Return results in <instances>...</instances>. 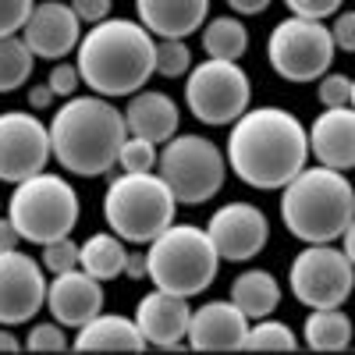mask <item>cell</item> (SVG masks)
<instances>
[{"instance_id": "cell-21", "label": "cell", "mask_w": 355, "mask_h": 355, "mask_svg": "<svg viewBox=\"0 0 355 355\" xmlns=\"http://www.w3.org/2000/svg\"><path fill=\"white\" fill-rule=\"evenodd\" d=\"M125 125H128V135H142V139L164 146L167 139L178 135L182 114H178V103L167 93H160V89H139V93L128 96Z\"/></svg>"}, {"instance_id": "cell-26", "label": "cell", "mask_w": 355, "mask_h": 355, "mask_svg": "<svg viewBox=\"0 0 355 355\" xmlns=\"http://www.w3.org/2000/svg\"><path fill=\"white\" fill-rule=\"evenodd\" d=\"M202 50H206V57H220V61H242V53L249 50L245 21L231 18V15L210 18L202 28Z\"/></svg>"}, {"instance_id": "cell-19", "label": "cell", "mask_w": 355, "mask_h": 355, "mask_svg": "<svg viewBox=\"0 0 355 355\" xmlns=\"http://www.w3.org/2000/svg\"><path fill=\"white\" fill-rule=\"evenodd\" d=\"M309 157L316 164L352 171L355 167V107H323V114L309 125Z\"/></svg>"}, {"instance_id": "cell-5", "label": "cell", "mask_w": 355, "mask_h": 355, "mask_svg": "<svg viewBox=\"0 0 355 355\" xmlns=\"http://www.w3.org/2000/svg\"><path fill=\"white\" fill-rule=\"evenodd\" d=\"M153 288L174 291L182 299H196L217 281L220 252L199 224H167L146 249Z\"/></svg>"}, {"instance_id": "cell-16", "label": "cell", "mask_w": 355, "mask_h": 355, "mask_svg": "<svg viewBox=\"0 0 355 355\" xmlns=\"http://www.w3.org/2000/svg\"><path fill=\"white\" fill-rule=\"evenodd\" d=\"M103 281H96L93 274H85L82 266L64 274H53L46 284V309L57 323H64L68 331H78L82 323H89L93 316L103 313Z\"/></svg>"}, {"instance_id": "cell-6", "label": "cell", "mask_w": 355, "mask_h": 355, "mask_svg": "<svg viewBox=\"0 0 355 355\" xmlns=\"http://www.w3.org/2000/svg\"><path fill=\"white\" fill-rule=\"evenodd\" d=\"M174 210L178 199L157 171H121L103 196L107 227L128 245H150L167 224H174Z\"/></svg>"}, {"instance_id": "cell-3", "label": "cell", "mask_w": 355, "mask_h": 355, "mask_svg": "<svg viewBox=\"0 0 355 355\" xmlns=\"http://www.w3.org/2000/svg\"><path fill=\"white\" fill-rule=\"evenodd\" d=\"M50 150L53 160L68 174L100 178L117 167L121 142L128 139L125 110L114 107L107 96H68L50 117Z\"/></svg>"}, {"instance_id": "cell-10", "label": "cell", "mask_w": 355, "mask_h": 355, "mask_svg": "<svg viewBox=\"0 0 355 355\" xmlns=\"http://www.w3.org/2000/svg\"><path fill=\"white\" fill-rule=\"evenodd\" d=\"M334 53H338V46H334L331 28L316 18L291 15V18L277 21L270 40H266V61H270V68L284 82H295V85L320 82L331 71Z\"/></svg>"}, {"instance_id": "cell-24", "label": "cell", "mask_w": 355, "mask_h": 355, "mask_svg": "<svg viewBox=\"0 0 355 355\" xmlns=\"http://www.w3.org/2000/svg\"><path fill=\"white\" fill-rule=\"evenodd\" d=\"M231 302L249 320L274 316V309L281 306V284L270 270H245L231 284Z\"/></svg>"}, {"instance_id": "cell-11", "label": "cell", "mask_w": 355, "mask_h": 355, "mask_svg": "<svg viewBox=\"0 0 355 355\" xmlns=\"http://www.w3.org/2000/svg\"><path fill=\"white\" fill-rule=\"evenodd\" d=\"M291 295L309 309H334L345 306L355 291V266L345 256V249H334V242L306 245L288 266Z\"/></svg>"}, {"instance_id": "cell-23", "label": "cell", "mask_w": 355, "mask_h": 355, "mask_svg": "<svg viewBox=\"0 0 355 355\" xmlns=\"http://www.w3.org/2000/svg\"><path fill=\"white\" fill-rule=\"evenodd\" d=\"M128 242L114 231H96L78 245V266L85 274H93L96 281H114L125 274V263H128Z\"/></svg>"}, {"instance_id": "cell-4", "label": "cell", "mask_w": 355, "mask_h": 355, "mask_svg": "<svg viewBox=\"0 0 355 355\" xmlns=\"http://www.w3.org/2000/svg\"><path fill=\"white\" fill-rule=\"evenodd\" d=\"M281 220L302 245L341 242V234L355 220V185L345 171L323 164L302 167L281 189Z\"/></svg>"}, {"instance_id": "cell-7", "label": "cell", "mask_w": 355, "mask_h": 355, "mask_svg": "<svg viewBox=\"0 0 355 355\" xmlns=\"http://www.w3.org/2000/svg\"><path fill=\"white\" fill-rule=\"evenodd\" d=\"M78 214H82V202L71 182H64L61 174H46V171L18 182L8 199V217L21 231V239L33 245L68 239L78 224Z\"/></svg>"}, {"instance_id": "cell-32", "label": "cell", "mask_w": 355, "mask_h": 355, "mask_svg": "<svg viewBox=\"0 0 355 355\" xmlns=\"http://www.w3.org/2000/svg\"><path fill=\"white\" fill-rule=\"evenodd\" d=\"M68 327L64 323H36L33 331H28V338H25V348L28 352H68V334H64Z\"/></svg>"}, {"instance_id": "cell-22", "label": "cell", "mask_w": 355, "mask_h": 355, "mask_svg": "<svg viewBox=\"0 0 355 355\" xmlns=\"http://www.w3.org/2000/svg\"><path fill=\"white\" fill-rule=\"evenodd\" d=\"M71 348L78 352H142L146 338L135 320L117 316V313H100L78 327Z\"/></svg>"}, {"instance_id": "cell-38", "label": "cell", "mask_w": 355, "mask_h": 355, "mask_svg": "<svg viewBox=\"0 0 355 355\" xmlns=\"http://www.w3.org/2000/svg\"><path fill=\"white\" fill-rule=\"evenodd\" d=\"M71 8H75V15L82 18V25H96V21L110 18L114 0H71Z\"/></svg>"}, {"instance_id": "cell-44", "label": "cell", "mask_w": 355, "mask_h": 355, "mask_svg": "<svg viewBox=\"0 0 355 355\" xmlns=\"http://www.w3.org/2000/svg\"><path fill=\"white\" fill-rule=\"evenodd\" d=\"M21 341L11 334V327H0V352H18Z\"/></svg>"}, {"instance_id": "cell-35", "label": "cell", "mask_w": 355, "mask_h": 355, "mask_svg": "<svg viewBox=\"0 0 355 355\" xmlns=\"http://www.w3.org/2000/svg\"><path fill=\"white\" fill-rule=\"evenodd\" d=\"M341 4H345V0H284V8H288L291 15H299V18H316V21L334 18V15L341 11Z\"/></svg>"}, {"instance_id": "cell-40", "label": "cell", "mask_w": 355, "mask_h": 355, "mask_svg": "<svg viewBox=\"0 0 355 355\" xmlns=\"http://www.w3.org/2000/svg\"><path fill=\"white\" fill-rule=\"evenodd\" d=\"M270 4H274V0H227V8L234 15H263Z\"/></svg>"}, {"instance_id": "cell-33", "label": "cell", "mask_w": 355, "mask_h": 355, "mask_svg": "<svg viewBox=\"0 0 355 355\" xmlns=\"http://www.w3.org/2000/svg\"><path fill=\"white\" fill-rule=\"evenodd\" d=\"M316 96H320L323 107H348V100H352V78L338 75V71H327L320 78Z\"/></svg>"}, {"instance_id": "cell-31", "label": "cell", "mask_w": 355, "mask_h": 355, "mask_svg": "<svg viewBox=\"0 0 355 355\" xmlns=\"http://www.w3.org/2000/svg\"><path fill=\"white\" fill-rule=\"evenodd\" d=\"M43 249V270L53 277V274H64V270H75L78 266V242H71V234L68 239H53V242H46V245H40Z\"/></svg>"}, {"instance_id": "cell-42", "label": "cell", "mask_w": 355, "mask_h": 355, "mask_svg": "<svg viewBox=\"0 0 355 355\" xmlns=\"http://www.w3.org/2000/svg\"><path fill=\"white\" fill-rule=\"evenodd\" d=\"M125 277H132V281L150 277V266H146V252H139V256H132V252H128V263H125Z\"/></svg>"}, {"instance_id": "cell-1", "label": "cell", "mask_w": 355, "mask_h": 355, "mask_svg": "<svg viewBox=\"0 0 355 355\" xmlns=\"http://www.w3.org/2000/svg\"><path fill=\"white\" fill-rule=\"evenodd\" d=\"M227 167L259 192H281L309 164V128L284 107H249L227 135Z\"/></svg>"}, {"instance_id": "cell-43", "label": "cell", "mask_w": 355, "mask_h": 355, "mask_svg": "<svg viewBox=\"0 0 355 355\" xmlns=\"http://www.w3.org/2000/svg\"><path fill=\"white\" fill-rule=\"evenodd\" d=\"M341 249H345V256L352 259V266H355V220L348 224V231L341 234Z\"/></svg>"}, {"instance_id": "cell-34", "label": "cell", "mask_w": 355, "mask_h": 355, "mask_svg": "<svg viewBox=\"0 0 355 355\" xmlns=\"http://www.w3.org/2000/svg\"><path fill=\"white\" fill-rule=\"evenodd\" d=\"M36 0H0V36H15L25 28Z\"/></svg>"}, {"instance_id": "cell-14", "label": "cell", "mask_w": 355, "mask_h": 355, "mask_svg": "<svg viewBox=\"0 0 355 355\" xmlns=\"http://www.w3.org/2000/svg\"><path fill=\"white\" fill-rule=\"evenodd\" d=\"M206 234L214 239L220 259L227 263H249L270 242V220L252 202H224L214 217L206 220Z\"/></svg>"}, {"instance_id": "cell-29", "label": "cell", "mask_w": 355, "mask_h": 355, "mask_svg": "<svg viewBox=\"0 0 355 355\" xmlns=\"http://www.w3.org/2000/svg\"><path fill=\"white\" fill-rule=\"evenodd\" d=\"M157 160H160L157 142L142 135H128L121 142V153H117V167L121 171H157Z\"/></svg>"}, {"instance_id": "cell-9", "label": "cell", "mask_w": 355, "mask_h": 355, "mask_svg": "<svg viewBox=\"0 0 355 355\" xmlns=\"http://www.w3.org/2000/svg\"><path fill=\"white\" fill-rule=\"evenodd\" d=\"M252 103V82L239 61L206 57L185 78V107L206 128L234 125Z\"/></svg>"}, {"instance_id": "cell-18", "label": "cell", "mask_w": 355, "mask_h": 355, "mask_svg": "<svg viewBox=\"0 0 355 355\" xmlns=\"http://www.w3.org/2000/svg\"><path fill=\"white\" fill-rule=\"evenodd\" d=\"M189 320H192L189 299L164 291V288H153L150 295H142L135 306V323H139L146 345H153V348H182L189 338Z\"/></svg>"}, {"instance_id": "cell-17", "label": "cell", "mask_w": 355, "mask_h": 355, "mask_svg": "<svg viewBox=\"0 0 355 355\" xmlns=\"http://www.w3.org/2000/svg\"><path fill=\"white\" fill-rule=\"evenodd\" d=\"M249 323L252 320L231 299H214V302L192 309L185 345L192 352H242Z\"/></svg>"}, {"instance_id": "cell-25", "label": "cell", "mask_w": 355, "mask_h": 355, "mask_svg": "<svg viewBox=\"0 0 355 355\" xmlns=\"http://www.w3.org/2000/svg\"><path fill=\"white\" fill-rule=\"evenodd\" d=\"M355 338V327L348 313H341V306L334 309H309L306 323H302V341L313 352H345Z\"/></svg>"}, {"instance_id": "cell-15", "label": "cell", "mask_w": 355, "mask_h": 355, "mask_svg": "<svg viewBox=\"0 0 355 355\" xmlns=\"http://www.w3.org/2000/svg\"><path fill=\"white\" fill-rule=\"evenodd\" d=\"M21 40L28 43L36 57L43 61H64L68 53L78 50L82 40V18L75 15L71 4L64 0H40L28 15L25 28H21Z\"/></svg>"}, {"instance_id": "cell-41", "label": "cell", "mask_w": 355, "mask_h": 355, "mask_svg": "<svg viewBox=\"0 0 355 355\" xmlns=\"http://www.w3.org/2000/svg\"><path fill=\"white\" fill-rule=\"evenodd\" d=\"M53 100L57 96H53L50 85H33V89H28V107H33V110H46Z\"/></svg>"}, {"instance_id": "cell-2", "label": "cell", "mask_w": 355, "mask_h": 355, "mask_svg": "<svg viewBox=\"0 0 355 355\" xmlns=\"http://www.w3.org/2000/svg\"><path fill=\"white\" fill-rule=\"evenodd\" d=\"M75 64L93 93L107 100L132 96L157 75V36L142 21L103 18L82 33Z\"/></svg>"}, {"instance_id": "cell-27", "label": "cell", "mask_w": 355, "mask_h": 355, "mask_svg": "<svg viewBox=\"0 0 355 355\" xmlns=\"http://www.w3.org/2000/svg\"><path fill=\"white\" fill-rule=\"evenodd\" d=\"M36 64V53L28 50V43L15 36H0V93H15L28 82Z\"/></svg>"}, {"instance_id": "cell-36", "label": "cell", "mask_w": 355, "mask_h": 355, "mask_svg": "<svg viewBox=\"0 0 355 355\" xmlns=\"http://www.w3.org/2000/svg\"><path fill=\"white\" fill-rule=\"evenodd\" d=\"M78 82H82V75H78V64H68V61H57L53 64V71H50V78H46V85L53 89V96H75V89H78Z\"/></svg>"}, {"instance_id": "cell-8", "label": "cell", "mask_w": 355, "mask_h": 355, "mask_svg": "<svg viewBox=\"0 0 355 355\" xmlns=\"http://www.w3.org/2000/svg\"><path fill=\"white\" fill-rule=\"evenodd\" d=\"M157 174L174 192L178 206H202L210 202L227 182V157L206 135H182L160 146Z\"/></svg>"}, {"instance_id": "cell-20", "label": "cell", "mask_w": 355, "mask_h": 355, "mask_svg": "<svg viewBox=\"0 0 355 355\" xmlns=\"http://www.w3.org/2000/svg\"><path fill=\"white\" fill-rule=\"evenodd\" d=\"M135 15L160 40H189L210 15V0H135Z\"/></svg>"}, {"instance_id": "cell-37", "label": "cell", "mask_w": 355, "mask_h": 355, "mask_svg": "<svg viewBox=\"0 0 355 355\" xmlns=\"http://www.w3.org/2000/svg\"><path fill=\"white\" fill-rule=\"evenodd\" d=\"M331 36H334V46H338V50L355 53V11H338V15H334Z\"/></svg>"}, {"instance_id": "cell-12", "label": "cell", "mask_w": 355, "mask_h": 355, "mask_svg": "<svg viewBox=\"0 0 355 355\" xmlns=\"http://www.w3.org/2000/svg\"><path fill=\"white\" fill-rule=\"evenodd\" d=\"M50 128L36 110H4L0 114V182L18 185L50 164Z\"/></svg>"}, {"instance_id": "cell-13", "label": "cell", "mask_w": 355, "mask_h": 355, "mask_svg": "<svg viewBox=\"0 0 355 355\" xmlns=\"http://www.w3.org/2000/svg\"><path fill=\"white\" fill-rule=\"evenodd\" d=\"M46 270L21 249L0 252V327L28 323L46 306Z\"/></svg>"}, {"instance_id": "cell-28", "label": "cell", "mask_w": 355, "mask_h": 355, "mask_svg": "<svg viewBox=\"0 0 355 355\" xmlns=\"http://www.w3.org/2000/svg\"><path fill=\"white\" fill-rule=\"evenodd\" d=\"M299 348V338L288 323L274 320V316H263L249 323V334L242 341V352H295Z\"/></svg>"}, {"instance_id": "cell-39", "label": "cell", "mask_w": 355, "mask_h": 355, "mask_svg": "<svg viewBox=\"0 0 355 355\" xmlns=\"http://www.w3.org/2000/svg\"><path fill=\"white\" fill-rule=\"evenodd\" d=\"M25 239H21V231L15 227L11 217H0V252H8V249H18Z\"/></svg>"}, {"instance_id": "cell-45", "label": "cell", "mask_w": 355, "mask_h": 355, "mask_svg": "<svg viewBox=\"0 0 355 355\" xmlns=\"http://www.w3.org/2000/svg\"><path fill=\"white\" fill-rule=\"evenodd\" d=\"M348 103H352V107H355V78H352V100H348Z\"/></svg>"}, {"instance_id": "cell-30", "label": "cell", "mask_w": 355, "mask_h": 355, "mask_svg": "<svg viewBox=\"0 0 355 355\" xmlns=\"http://www.w3.org/2000/svg\"><path fill=\"white\" fill-rule=\"evenodd\" d=\"M192 71V50L185 40H160L157 43V75L164 78H182Z\"/></svg>"}]
</instances>
